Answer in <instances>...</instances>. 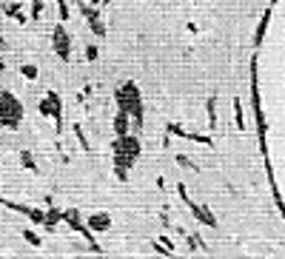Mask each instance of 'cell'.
<instances>
[{
    "instance_id": "obj_1",
    "label": "cell",
    "mask_w": 285,
    "mask_h": 259,
    "mask_svg": "<svg viewBox=\"0 0 285 259\" xmlns=\"http://www.w3.org/2000/svg\"><path fill=\"white\" fill-rule=\"evenodd\" d=\"M111 151H114V179L117 182H125V179H128V168L137 162V157H140V151H143L140 134L128 131L125 137H114Z\"/></svg>"
},
{
    "instance_id": "obj_2",
    "label": "cell",
    "mask_w": 285,
    "mask_h": 259,
    "mask_svg": "<svg viewBox=\"0 0 285 259\" xmlns=\"http://www.w3.org/2000/svg\"><path fill=\"white\" fill-rule=\"evenodd\" d=\"M114 103L117 108H123L128 120H131V131L134 134H140L143 131V97H140V89H137V83L134 80H125L117 86L114 91Z\"/></svg>"
},
{
    "instance_id": "obj_3",
    "label": "cell",
    "mask_w": 285,
    "mask_h": 259,
    "mask_svg": "<svg viewBox=\"0 0 285 259\" xmlns=\"http://www.w3.org/2000/svg\"><path fill=\"white\" fill-rule=\"evenodd\" d=\"M23 103H20L12 91H0V125L3 128H9V131H15V128H20V123H23Z\"/></svg>"
},
{
    "instance_id": "obj_4",
    "label": "cell",
    "mask_w": 285,
    "mask_h": 259,
    "mask_svg": "<svg viewBox=\"0 0 285 259\" xmlns=\"http://www.w3.org/2000/svg\"><path fill=\"white\" fill-rule=\"evenodd\" d=\"M40 114L46 117V120H54V128H57V134H63V97L57 94V91H49V94H43V100H40Z\"/></svg>"
},
{
    "instance_id": "obj_5",
    "label": "cell",
    "mask_w": 285,
    "mask_h": 259,
    "mask_svg": "<svg viewBox=\"0 0 285 259\" xmlns=\"http://www.w3.org/2000/svg\"><path fill=\"white\" fill-rule=\"evenodd\" d=\"M52 49L57 52L60 60L69 63V57H71V37H69L66 23H57V26H54V32H52Z\"/></svg>"
},
{
    "instance_id": "obj_6",
    "label": "cell",
    "mask_w": 285,
    "mask_h": 259,
    "mask_svg": "<svg viewBox=\"0 0 285 259\" xmlns=\"http://www.w3.org/2000/svg\"><path fill=\"white\" fill-rule=\"evenodd\" d=\"M0 205H6L12 208V211H18V214H23L29 219V222H35V225H43L46 219V211H40V208H32V205H23V202H12V199H0Z\"/></svg>"
},
{
    "instance_id": "obj_7",
    "label": "cell",
    "mask_w": 285,
    "mask_h": 259,
    "mask_svg": "<svg viewBox=\"0 0 285 259\" xmlns=\"http://www.w3.org/2000/svg\"><path fill=\"white\" fill-rule=\"evenodd\" d=\"M83 15H86V20H89V26H91V32H94V35H97V37L106 35V23H103V18H100L97 6H91V3H83Z\"/></svg>"
},
{
    "instance_id": "obj_8",
    "label": "cell",
    "mask_w": 285,
    "mask_h": 259,
    "mask_svg": "<svg viewBox=\"0 0 285 259\" xmlns=\"http://www.w3.org/2000/svg\"><path fill=\"white\" fill-rule=\"evenodd\" d=\"M86 225H89L94 233H106L108 228H111V216H108L106 211H91L89 219H86Z\"/></svg>"
},
{
    "instance_id": "obj_9",
    "label": "cell",
    "mask_w": 285,
    "mask_h": 259,
    "mask_svg": "<svg viewBox=\"0 0 285 259\" xmlns=\"http://www.w3.org/2000/svg\"><path fill=\"white\" fill-rule=\"evenodd\" d=\"M186 205H188V211L200 219V222H205L208 228H217V219H214V214L208 211V208H203V205H197V202H191V199H186Z\"/></svg>"
},
{
    "instance_id": "obj_10",
    "label": "cell",
    "mask_w": 285,
    "mask_h": 259,
    "mask_svg": "<svg viewBox=\"0 0 285 259\" xmlns=\"http://www.w3.org/2000/svg\"><path fill=\"white\" fill-rule=\"evenodd\" d=\"M60 222H63V211H60V208H54V205H49V211H46V219H43L46 233H54Z\"/></svg>"
},
{
    "instance_id": "obj_11",
    "label": "cell",
    "mask_w": 285,
    "mask_h": 259,
    "mask_svg": "<svg viewBox=\"0 0 285 259\" xmlns=\"http://www.w3.org/2000/svg\"><path fill=\"white\" fill-rule=\"evenodd\" d=\"M131 131V120H128V114H125L123 108H117L114 114V137H125Z\"/></svg>"
},
{
    "instance_id": "obj_12",
    "label": "cell",
    "mask_w": 285,
    "mask_h": 259,
    "mask_svg": "<svg viewBox=\"0 0 285 259\" xmlns=\"http://www.w3.org/2000/svg\"><path fill=\"white\" fill-rule=\"evenodd\" d=\"M71 131H74V137H77V143H80L83 151H91V143H89V137H86V131H83V125L74 123L71 125Z\"/></svg>"
},
{
    "instance_id": "obj_13",
    "label": "cell",
    "mask_w": 285,
    "mask_h": 259,
    "mask_svg": "<svg viewBox=\"0 0 285 259\" xmlns=\"http://www.w3.org/2000/svg\"><path fill=\"white\" fill-rule=\"evenodd\" d=\"M6 15H9V18H15L18 23H26V20H29V15L20 9V3H9V6H6Z\"/></svg>"
},
{
    "instance_id": "obj_14",
    "label": "cell",
    "mask_w": 285,
    "mask_h": 259,
    "mask_svg": "<svg viewBox=\"0 0 285 259\" xmlns=\"http://www.w3.org/2000/svg\"><path fill=\"white\" fill-rule=\"evenodd\" d=\"M23 239H26L32 248H40V245H43V236H40L35 228H26V231H23Z\"/></svg>"
},
{
    "instance_id": "obj_15",
    "label": "cell",
    "mask_w": 285,
    "mask_h": 259,
    "mask_svg": "<svg viewBox=\"0 0 285 259\" xmlns=\"http://www.w3.org/2000/svg\"><path fill=\"white\" fill-rule=\"evenodd\" d=\"M205 111H208V125H217V100L214 97H208V103H205Z\"/></svg>"
},
{
    "instance_id": "obj_16",
    "label": "cell",
    "mask_w": 285,
    "mask_h": 259,
    "mask_svg": "<svg viewBox=\"0 0 285 259\" xmlns=\"http://www.w3.org/2000/svg\"><path fill=\"white\" fill-rule=\"evenodd\" d=\"M166 131H169L171 137H183V140H188V128H183L180 123H169L166 125Z\"/></svg>"
},
{
    "instance_id": "obj_17",
    "label": "cell",
    "mask_w": 285,
    "mask_h": 259,
    "mask_svg": "<svg viewBox=\"0 0 285 259\" xmlns=\"http://www.w3.org/2000/svg\"><path fill=\"white\" fill-rule=\"evenodd\" d=\"M20 162L26 171H37V162H35V154L32 151H20Z\"/></svg>"
},
{
    "instance_id": "obj_18",
    "label": "cell",
    "mask_w": 285,
    "mask_h": 259,
    "mask_svg": "<svg viewBox=\"0 0 285 259\" xmlns=\"http://www.w3.org/2000/svg\"><path fill=\"white\" fill-rule=\"evenodd\" d=\"M54 3H57V15H60V23H66V20H69V3H66V0H54Z\"/></svg>"
},
{
    "instance_id": "obj_19",
    "label": "cell",
    "mask_w": 285,
    "mask_h": 259,
    "mask_svg": "<svg viewBox=\"0 0 285 259\" xmlns=\"http://www.w3.org/2000/svg\"><path fill=\"white\" fill-rule=\"evenodd\" d=\"M20 74H23V77H26V80H37V66H32V63H26V66H23V69H20Z\"/></svg>"
},
{
    "instance_id": "obj_20",
    "label": "cell",
    "mask_w": 285,
    "mask_h": 259,
    "mask_svg": "<svg viewBox=\"0 0 285 259\" xmlns=\"http://www.w3.org/2000/svg\"><path fill=\"white\" fill-rule=\"evenodd\" d=\"M32 20H40L43 18V0H32V15H29Z\"/></svg>"
},
{
    "instance_id": "obj_21",
    "label": "cell",
    "mask_w": 285,
    "mask_h": 259,
    "mask_svg": "<svg viewBox=\"0 0 285 259\" xmlns=\"http://www.w3.org/2000/svg\"><path fill=\"white\" fill-rule=\"evenodd\" d=\"M97 57H100V49H97L94 43H89V46H86V60H89V63H94Z\"/></svg>"
},
{
    "instance_id": "obj_22",
    "label": "cell",
    "mask_w": 285,
    "mask_h": 259,
    "mask_svg": "<svg viewBox=\"0 0 285 259\" xmlns=\"http://www.w3.org/2000/svg\"><path fill=\"white\" fill-rule=\"evenodd\" d=\"M234 117H237V125H240V128H245V120H242V106H240V100L234 103Z\"/></svg>"
},
{
    "instance_id": "obj_23",
    "label": "cell",
    "mask_w": 285,
    "mask_h": 259,
    "mask_svg": "<svg viewBox=\"0 0 285 259\" xmlns=\"http://www.w3.org/2000/svg\"><path fill=\"white\" fill-rule=\"evenodd\" d=\"M157 242H160L163 248H169V250H171V253H174V242H171V239H169V233H160V239H157Z\"/></svg>"
},
{
    "instance_id": "obj_24",
    "label": "cell",
    "mask_w": 285,
    "mask_h": 259,
    "mask_svg": "<svg viewBox=\"0 0 285 259\" xmlns=\"http://www.w3.org/2000/svg\"><path fill=\"white\" fill-rule=\"evenodd\" d=\"M154 250H157V253H160V256H171V250H169V248H163L160 242H154Z\"/></svg>"
},
{
    "instance_id": "obj_25",
    "label": "cell",
    "mask_w": 285,
    "mask_h": 259,
    "mask_svg": "<svg viewBox=\"0 0 285 259\" xmlns=\"http://www.w3.org/2000/svg\"><path fill=\"white\" fill-rule=\"evenodd\" d=\"M177 162H180V165H186V168H197V165H191V160H188V157H183V154L177 157Z\"/></svg>"
},
{
    "instance_id": "obj_26",
    "label": "cell",
    "mask_w": 285,
    "mask_h": 259,
    "mask_svg": "<svg viewBox=\"0 0 285 259\" xmlns=\"http://www.w3.org/2000/svg\"><path fill=\"white\" fill-rule=\"evenodd\" d=\"M166 211H169V208H166ZM166 211H163V214H160V222L166 225V228H169V225H171V219H169V214H166Z\"/></svg>"
},
{
    "instance_id": "obj_27",
    "label": "cell",
    "mask_w": 285,
    "mask_h": 259,
    "mask_svg": "<svg viewBox=\"0 0 285 259\" xmlns=\"http://www.w3.org/2000/svg\"><path fill=\"white\" fill-rule=\"evenodd\" d=\"M3 69H6V63H3V57H0V72H3Z\"/></svg>"
},
{
    "instance_id": "obj_28",
    "label": "cell",
    "mask_w": 285,
    "mask_h": 259,
    "mask_svg": "<svg viewBox=\"0 0 285 259\" xmlns=\"http://www.w3.org/2000/svg\"><path fill=\"white\" fill-rule=\"evenodd\" d=\"M97 3H100V0H91V6H97Z\"/></svg>"
}]
</instances>
